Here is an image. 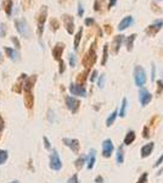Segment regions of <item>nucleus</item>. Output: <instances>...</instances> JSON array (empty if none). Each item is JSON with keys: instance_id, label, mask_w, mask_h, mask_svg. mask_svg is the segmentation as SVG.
<instances>
[{"instance_id": "14", "label": "nucleus", "mask_w": 163, "mask_h": 183, "mask_svg": "<svg viewBox=\"0 0 163 183\" xmlns=\"http://www.w3.org/2000/svg\"><path fill=\"white\" fill-rule=\"evenodd\" d=\"M64 50H65V44L64 43H56V45L53 48V56H54L55 60H57V61L61 60Z\"/></svg>"}, {"instance_id": "21", "label": "nucleus", "mask_w": 163, "mask_h": 183, "mask_svg": "<svg viewBox=\"0 0 163 183\" xmlns=\"http://www.w3.org/2000/svg\"><path fill=\"white\" fill-rule=\"evenodd\" d=\"M135 138H136V136H135V132L134 131H128L127 132V134H125V137H124V145H130L131 143L135 140Z\"/></svg>"}, {"instance_id": "19", "label": "nucleus", "mask_w": 163, "mask_h": 183, "mask_svg": "<svg viewBox=\"0 0 163 183\" xmlns=\"http://www.w3.org/2000/svg\"><path fill=\"white\" fill-rule=\"evenodd\" d=\"M5 53L8 54V56L10 57L12 61H18V60H20V53H18L17 50L12 49V48L6 46V48H5Z\"/></svg>"}, {"instance_id": "50", "label": "nucleus", "mask_w": 163, "mask_h": 183, "mask_svg": "<svg viewBox=\"0 0 163 183\" xmlns=\"http://www.w3.org/2000/svg\"><path fill=\"white\" fill-rule=\"evenodd\" d=\"M151 78L155 80V65H152V76H151Z\"/></svg>"}, {"instance_id": "11", "label": "nucleus", "mask_w": 163, "mask_h": 183, "mask_svg": "<svg viewBox=\"0 0 163 183\" xmlns=\"http://www.w3.org/2000/svg\"><path fill=\"white\" fill-rule=\"evenodd\" d=\"M62 142H64V144H65L66 147H68V148L71 149L73 153H76V154H78V153H79L80 144H79V140H78V139H72V138H64V139H62Z\"/></svg>"}, {"instance_id": "44", "label": "nucleus", "mask_w": 163, "mask_h": 183, "mask_svg": "<svg viewBox=\"0 0 163 183\" xmlns=\"http://www.w3.org/2000/svg\"><path fill=\"white\" fill-rule=\"evenodd\" d=\"M142 137H144V138H149V137H150V133H149V127H147V126L144 127V134H142Z\"/></svg>"}, {"instance_id": "5", "label": "nucleus", "mask_w": 163, "mask_h": 183, "mask_svg": "<svg viewBox=\"0 0 163 183\" xmlns=\"http://www.w3.org/2000/svg\"><path fill=\"white\" fill-rule=\"evenodd\" d=\"M49 166L51 170L54 171H60L62 169V161L60 159V155L57 153V150L54 149L50 154V162H49Z\"/></svg>"}, {"instance_id": "16", "label": "nucleus", "mask_w": 163, "mask_h": 183, "mask_svg": "<svg viewBox=\"0 0 163 183\" xmlns=\"http://www.w3.org/2000/svg\"><path fill=\"white\" fill-rule=\"evenodd\" d=\"M133 22H134V18H133V16H125L122 21L120 22V24H118V31H124V29H127L128 27H130L131 24H133Z\"/></svg>"}, {"instance_id": "41", "label": "nucleus", "mask_w": 163, "mask_h": 183, "mask_svg": "<svg viewBox=\"0 0 163 183\" xmlns=\"http://www.w3.org/2000/svg\"><path fill=\"white\" fill-rule=\"evenodd\" d=\"M67 183H79V180H78V175L77 173H74L68 181H67Z\"/></svg>"}, {"instance_id": "15", "label": "nucleus", "mask_w": 163, "mask_h": 183, "mask_svg": "<svg viewBox=\"0 0 163 183\" xmlns=\"http://www.w3.org/2000/svg\"><path fill=\"white\" fill-rule=\"evenodd\" d=\"M153 148H155V143H152V142H150V143L145 144V145L141 148V150H140V156H141L142 159L149 158V156H150V154L153 151Z\"/></svg>"}, {"instance_id": "23", "label": "nucleus", "mask_w": 163, "mask_h": 183, "mask_svg": "<svg viewBox=\"0 0 163 183\" xmlns=\"http://www.w3.org/2000/svg\"><path fill=\"white\" fill-rule=\"evenodd\" d=\"M135 39H136V33H133V34H130L127 38V40H125V46H127V50H128V51H131V50H133Z\"/></svg>"}, {"instance_id": "35", "label": "nucleus", "mask_w": 163, "mask_h": 183, "mask_svg": "<svg viewBox=\"0 0 163 183\" xmlns=\"http://www.w3.org/2000/svg\"><path fill=\"white\" fill-rule=\"evenodd\" d=\"M163 92V81L160 80L157 81V91H156V93H157V95H160V94H162Z\"/></svg>"}, {"instance_id": "3", "label": "nucleus", "mask_w": 163, "mask_h": 183, "mask_svg": "<svg viewBox=\"0 0 163 183\" xmlns=\"http://www.w3.org/2000/svg\"><path fill=\"white\" fill-rule=\"evenodd\" d=\"M134 81L139 88H142L146 83V72L140 65L135 66V69H134Z\"/></svg>"}, {"instance_id": "2", "label": "nucleus", "mask_w": 163, "mask_h": 183, "mask_svg": "<svg viewBox=\"0 0 163 183\" xmlns=\"http://www.w3.org/2000/svg\"><path fill=\"white\" fill-rule=\"evenodd\" d=\"M15 27H16L17 32L20 33L21 37L26 38V39L31 37L29 26H28V23H27V21L24 18H17V20H15Z\"/></svg>"}, {"instance_id": "49", "label": "nucleus", "mask_w": 163, "mask_h": 183, "mask_svg": "<svg viewBox=\"0 0 163 183\" xmlns=\"http://www.w3.org/2000/svg\"><path fill=\"white\" fill-rule=\"evenodd\" d=\"M105 29H106V32H107V33H111V32H112V28H110L109 24H106V26H105Z\"/></svg>"}, {"instance_id": "24", "label": "nucleus", "mask_w": 163, "mask_h": 183, "mask_svg": "<svg viewBox=\"0 0 163 183\" xmlns=\"http://www.w3.org/2000/svg\"><path fill=\"white\" fill-rule=\"evenodd\" d=\"M117 116H118V110H113L110 116L107 117V120H106V126L107 127H111L113 123H115V121H116V118H117Z\"/></svg>"}, {"instance_id": "30", "label": "nucleus", "mask_w": 163, "mask_h": 183, "mask_svg": "<svg viewBox=\"0 0 163 183\" xmlns=\"http://www.w3.org/2000/svg\"><path fill=\"white\" fill-rule=\"evenodd\" d=\"M24 102H26V106L27 107H32L33 106V95L32 92H26V98H24Z\"/></svg>"}, {"instance_id": "22", "label": "nucleus", "mask_w": 163, "mask_h": 183, "mask_svg": "<svg viewBox=\"0 0 163 183\" xmlns=\"http://www.w3.org/2000/svg\"><path fill=\"white\" fill-rule=\"evenodd\" d=\"M116 161L118 165H122L124 162V149L120 145L117 148V151H116Z\"/></svg>"}, {"instance_id": "25", "label": "nucleus", "mask_w": 163, "mask_h": 183, "mask_svg": "<svg viewBox=\"0 0 163 183\" xmlns=\"http://www.w3.org/2000/svg\"><path fill=\"white\" fill-rule=\"evenodd\" d=\"M127 107H128V100H127V98H123L120 109V111H118V116H120V117L123 118V117L125 116V114H127Z\"/></svg>"}, {"instance_id": "40", "label": "nucleus", "mask_w": 163, "mask_h": 183, "mask_svg": "<svg viewBox=\"0 0 163 183\" xmlns=\"http://www.w3.org/2000/svg\"><path fill=\"white\" fill-rule=\"evenodd\" d=\"M59 62H60V70H59V73H61V75H62V73L65 72V69H66L65 61H64V60L61 59V60H60Z\"/></svg>"}, {"instance_id": "9", "label": "nucleus", "mask_w": 163, "mask_h": 183, "mask_svg": "<svg viewBox=\"0 0 163 183\" xmlns=\"http://www.w3.org/2000/svg\"><path fill=\"white\" fill-rule=\"evenodd\" d=\"M69 92H71L72 95H76V97H82V98H85L87 97V89L84 88V86H80V84L71 83Z\"/></svg>"}, {"instance_id": "36", "label": "nucleus", "mask_w": 163, "mask_h": 183, "mask_svg": "<svg viewBox=\"0 0 163 183\" xmlns=\"http://www.w3.org/2000/svg\"><path fill=\"white\" fill-rule=\"evenodd\" d=\"M147 176H149L147 172H144L141 176H140V178L138 180V182L136 183H146L147 182Z\"/></svg>"}, {"instance_id": "48", "label": "nucleus", "mask_w": 163, "mask_h": 183, "mask_svg": "<svg viewBox=\"0 0 163 183\" xmlns=\"http://www.w3.org/2000/svg\"><path fill=\"white\" fill-rule=\"evenodd\" d=\"M95 183H104V178H102L101 176H98V177L95 178Z\"/></svg>"}, {"instance_id": "28", "label": "nucleus", "mask_w": 163, "mask_h": 183, "mask_svg": "<svg viewBox=\"0 0 163 183\" xmlns=\"http://www.w3.org/2000/svg\"><path fill=\"white\" fill-rule=\"evenodd\" d=\"M109 60V44L104 45V50H102V60H101V65L105 66L106 62Z\"/></svg>"}, {"instance_id": "38", "label": "nucleus", "mask_w": 163, "mask_h": 183, "mask_svg": "<svg viewBox=\"0 0 163 183\" xmlns=\"http://www.w3.org/2000/svg\"><path fill=\"white\" fill-rule=\"evenodd\" d=\"M11 42L13 43V45H15L16 49H20V48H21V43H20V40H18L16 37H11Z\"/></svg>"}, {"instance_id": "8", "label": "nucleus", "mask_w": 163, "mask_h": 183, "mask_svg": "<svg viewBox=\"0 0 163 183\" xmlns=\"http://www.w3.org/2000/svg\"><path fill=\"white\" fill-rule=\"evenodd\" d=\"M113 150H115L113 142L111 139H105L102 142V156L109 159V158H111V155L113 154Z\"/></svg>"}, {"instance_id": "39", "label": "nucleus", "mask_w": 163, "mask_h": 183, "mask_svg": "<svg viewBox=\"0 0 163 183\" xmlns=\"http://www.w3.org/2000/svg\"><path fill=\"white\" fill-rule=\"evenodd\" d=\"M43 140H44V147H45V149L50 150V149H51V143H50V140L46 137H43Z\"/></svg>"}, {"instance_id": "45", "label": "nucleus", "mask_w": 163, "mask_h": 183, "mask_svg": "<svg viewBox=\"0 0 163 183\" xmlns=\"http://www.w3.org/2000/svg\"><path fill=\"white\" fill-rule=\"evenodd\" d=\"M163 162V154L161 155V158H158V160L156 161V164H155V167H158Z\"/></svg>"}, {"instance_id": "31", "label": "nucleus", "mask_w": 163, "mask_h": 183, "mask_svg": "<svg viewBox=\"0 0 163 183\" xmlns=\"http://www.w3.org/2000/svg\"><path fill=\"white\" fill-rule=\"evenodd\" d=\"M68 62H69V66L71 67H76V65H77V57L74 54H69L68 55Z\"/></svg>"}, {"instance_id": "17", "label": "nucleus", "mask_w": 163, "mask_h": 183, "mask_svg": "<svg viewBox=\"0 0 163 183\" xmlns=\"http://www.w3.org/2000/svg\"><path fill=\"white\" fill-rule=\"evenodd\" d=\"M95 161H96V150L95 149H91L89 151V155L87 156V167L88 170H91L95 165Z\"/></svg>"}, {"instance_id": "32", "label": "nucleus", "mask_w": 163, "mask_h": 183, "mask_svg": "<svg viewBox=\"0 0 163 183\" xmlns=\"http://www.w3.org/2000/svg\"><path fill=\"white\" fill-rule=\"evenodd\" d=\"M105 82H106V77H105V75H101L98 80V86H99L100 89H104V88H105Z\"/></svg>"}, {"instance_id": "33", "label": "nucleus", "mask_w": 163, "mask_h": 183, "mask_svg": "<svg viewBox=\"0 0 163 183\" xmlns=\"http://www.w3.org/2000/svg\"><path fill=\"white\" fill-rule=\"evenodd\" d=\"M50 26H51V29H53L54 32H56V31L59 29V27H60V23H59V21H57L56 18H51V20H50Z\"/></svg>"}, {"instance_id": "7", "label": "nucleus", "mask_w": 163, "mask_h": 183, "mask_svg": "<svg viewBox=\"0 0 163 183\" xmlns=\"http://www.w3.org/2000/svg\"><path fill=\"white\" fill-rule=\"evenodd\" d=\"M66 105H67V109L72 112V114H76L77 111L79 110V106H80V102L74 98V97H66Z\"/></svg>"}, {"instance_id": "37", "label": "nucleus", "mask_w": 163, "mask_h": 183, "mask_svg": "<svg viewBox=\"0 0 163 183\" xmlns=\"http://www.w3.org/2000/svg\"><path fill=\"white\" fill-rule=\"evenodd\" d=\"M83 15H84V8H83V4L79 1L78 3V16L83 17Z\"/></svg>"}, {"instance_id": "20", "label": "nucleus", "mask_w": 163, "mask_h": 183, "mask_svg": "<svg viewBox=\"0 0 163 183\" xmlns=\"http://www.w3.org/2000/svg\"><path fill=\"white\" fill-rule=\"evenodd\" d=\"M12 6H13L12 0H3V8L8 17H11V15H12Z\"/></svg>"}, {"instance_id": "6", "label": "nucleus", "mask_w": 163, "mask_h": 183, "mask_svg": "<svg viewBox=\"0 0 163 183\" xmlns=\"http://www.w3.org/2000/svg\"><path fill=\"white\" fill-rule=\"evenodd\" d=\"M162 27H163V20H157V21H155L150 26L146 27L145 33L149 35V37H153V35H156L162 29Z\"/></svg>"}, {"instance_id": "29", "label": "nucleus", "mask_w": 163, "mask_h": 183, "mask_svg": "<svg viewBox=\"0 0 163 183\" xmlns=\"http://www.w3.org/2000/svg\"><path fill=\"white\" fill-rule=\"evenodd\" d=\"M9 158V151L5 149H0V165H4Z\"/></svg>"}, {"instance_id": "4", "label": "nucleus", "mask_w": 163, "mask_h": 183, "mask_svg": "<svg viewBox=\"0 0 163 183\" xmlns=\"http://www.w3.org/2000/svg\"><path fill=\"white\" fill-rule=\"evenodd\" d=\"M46 17H48V6L43 5L40 11H39V16H38V35L42 37L44 32V26L46 22Z\"/></svg>"}, {"instance_id": "18", "label": "nucleus", "mask_w": 163, "mask_h": 183, "mask_svg": "<svg viewBox=\"0 0 163 183\" xmlns=\"http://www.w3.org/2000/svg\"><path fill=\"white\" fill-rule=\"evenodd\" d=\"M35 81H37V76H35V75H33L31 77H27L24 84H23V89H24V92H32V88H33V86H34V83H35Z\"/></svg>"}, {"instance_id": "1", "label": "nucleus", "mask_w": 163, "mask_h": 183, "mask_svg": "<svg viewBox=\"0 0 163 183\" xmlns=\"http://www.w3.org/2000/svg\"><path fill=\"white\" fill-rule=\"evenodd\" d=\"M96 59H98V54H96V42L94 40L91 46H90V49L88 50V53L83 57V65L87 69H89V67H91L96 62Z\"/></svg>"}, {"instance_id": "10", "label": "nucleus", "mask_w": 163, "mask_h": 183, "mask_svg": "<svg viewBox=\"0 0 163 183\" xmlns=\"http://www.w3.org/2000/svg\"><path fill=\"white\" fill-rule=\"evenodd\" d=\"M62 20H64V23H65L67 33L68 34H73V32H74V20H73V16H71L68 13H65V15H62Z\"/></svg>"}, {"instance_id": "34", "label": "nucleus", "mask_w": 163, "mask_h": 183, "mask_svg": "<svg viewBox=\"0 0 163 183\" xmlns=\"http://www.w3.org/2000/svg\"><path fill=\"white\" fill-rule=\"evenodd\" d=\"M6 24L0 22V38H4L6 35Z\"/></svg>"}, {"instance_id": "27", "label": "nucleus", "mask_w": 163, "mask_h": 183, "mask_svg": "<svg viewBox=\"0 0 163 183\" xmlns=\"http://www.w3.org/2000/svg\"><path fill=\"white\" fill-rule=\"evenodd\" d=\"M85 164H87V156H85V155H80V156L76 160V162H74L77 170H82V167H83Z\"/></svg>"}, {"instance_id": "52", "label": "nucleus", "mask_w": 163, "mask_h": 183, "mask_svg": "<svg viewBox=\"0 0 163 183\" xmlns=\"http://www.w3.org/2000/svg\"><path fill=\"white\" fill-rule=\"evenodd\" d=\"M156 1H163V0H156Z\"/></svg>"}, {"instance_id": "13", "label": "nucleus", "mask_w": 163, "mask_h": 183, "mask_svg": "<svg viewBox=\"0 0 163 183\" xmlns=\"http://www.w3.org/2000/svg\"><path fill=\"white\" fill-rule=\"evenodd\" d=\"M123 42H124V35L123 34H118L113 38V42H112V53H113L115 55L118 54V51H120V45H122Z\"/></svg>"}, {"instance_id": "47", "label": "nucleus", "mask_w": 163, "mask_h": 183, "mask_svg": "<svg viewBox=\"0 0 163 183\" xmlns=\"http://www.w3.org/2000/svg\"><path fill=\"white\" fill-rule=\"evenodd\" d=\"M116 3H117V0H110L109 1V9L111 10V8H113L115 5H116Z\"/></svg>"}, {"instance_id": "46", "label": "nucleus", "mask_w": 163, "mask_h": 183, "mask_svg": "<svg viewBox=\"0 0 163 183\" xmlns=\"http://www.w3.org/2000/svg\"><path fill=\"white\" fill-rule=\"evenodd\" d=\"M94 10H95V11H100V4H99V0H95V3H94Z\"/></svg>"}, {"instance_id": "12", "label": "nucleus", "mask_w": 163, "mask_h": 183, "mask_svg": "<svg viewBox=\"0 0 163 183\" xmlns=\"http://www.w3.org/2000/svg\"><path fill=\"white\" fill-rule=\"evenodd\" d=\"M151 100H152V95L146 91V89H142L141 88V89L139 91V102H140L142 107H145Z\"/></svg>"}, {"instance_id": "43", "label": "nucleus", "mask_w": 163, "mask_h": 183, "mask_svg": "<svg viewBox=\"0 0 163 183\" xmlns=\"http://www.w3.org/2000/svg\"><path fill=\"white\" fill-rule=\"evenodd\" d=\"M84 23H85V26L90 27V26H93V24L95 23V20H94V18H91V17H88V18H85Z\"/></svg>"}, {"instance_id": "53", "label": "nucleus", "mask_w": 163, "mask_h": 183, "mask_svg": "<svg viewBox=\"0 0 163 183\" xmlns=\"http://www.w3.org/2000/svg\"><path fill=\"white\" fill-rule=\"evenodd\" d=\"M0 61H1V59H0Z\"/></svg>"}, {"instance_id": "51", "label": "nucleus", "mask_w": 163, "mask_h": 183, "mask_svg": "<svg viewBox=\"0 0 163 183\" xmlns=\"http://www.w3.org/2000/svg\"><path fill=\"white\" fill-rule=\"evenodd\" d=\"M10 183H20V181H12V182H10Z\"/></svg>"}, {"instance_id": "26", "label": "nucleus", "mask_w": 163, "mask_h": 183, "mask_svg": "<svg viewBox=\"0 0 163 183\" xmlns=\"http://www.w3.org/2000/svg\"><path fill=\"white\" fill-rule=\"evenodd\" d=\"M82 35H83V28L80 27L79 29H78V32H77L76 37H74V43H73V48H74V50H78V48H79V43H80V39H82Z\"/></svg>"}, {"instance_id": "42", "label": "nucleus", "mask_w": 163, "mask_h": 183, "mask_svg": "<svg viewBox=\"0 0 163 183\" xmlns=\"http://www.w3.org/2000/svg\"><path fill=\"white\" fill-rule=\"evenodd\" d=\"M96 78H98V71H96V70H94V71L91 72V75H90L89 80H90V82H95Z\"/></svg>"}]
</instances>
